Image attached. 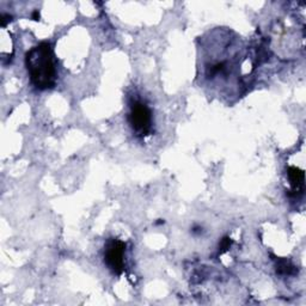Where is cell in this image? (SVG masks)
Listing matches in <instances>:
<instances>
[{
	"label": "cell",
	"instance_id": "1",
	"mask_svg": "<svg viewBox=\"0 0 306 306\" xmlns=\"http://www.w3.org/2000/svg\"><path fill=\"white\" fill-rule=\"evenodd\" d=\"M26 67L30 83L35 89L51 90L56 85L54 51L49 42H41L26 54Z\"/></svg>",
	"mask_w": 306,
	"mask_h": 306
},
{
	"label": "cell",
	"instance_id": "2",
	"mask_svg": "<svg viewBox=\"0 0 306 306\" xmlns=\"http://www.w3.org/2000/svg\"><path fill=\"white\" fill-rule=\"evenodd\" d=\"M128 123L135 135L140 138L147 137L152 132V111L147 104L141 101H134L129 108Z\"/></svg>",
	"mask_w": 306,
	"mask_h": 306
},
{
	"label": "cell",
	"instance_id": "3",
	"mask_svg": "<svg viewBox=\"0 0 306 306\" xmlns=\"http://www.w3.org/2000/svg\"><path fill=\"white\" fill-rule=\"evenodd\" d=\"M126 243L121 239L111 238L104 247V264L112 274L121 275L125 270L126 264Z\"/></svg>",
	"mask_w": 306,
	"mask_h": 306
},
{
	"label": "cell",
	"instance_id": "4",
	"mask_svg": "<svg viewBox=\"0 0 306 306\" xmlns=\"http://www.w3.org/2000/svg\"><path fill=\"white\" fill-rule=\"evenodd\" d=\"M287 175L289 184L292 187V192L294 193H303V188H304V180L305 173L302 169H298L296 167H289L287 169Z\"/></svg>",
	"mask_w": 306,
	"mask_h": 306
},
{
	"label": "cell",
	"instance_id": "5",
	"mask_svg": "<svg viewBox=\"0 0 306 306\" xmlns=\"http://www.w3.org/2000/svg\"><path fill=\"white\" fill-rule=\"evenodd\" d=\"M277 272L281 275H293L296 274V267L289 261L281 258L277 261Z\"/></svg>",
	"mask_w": 306,
	"mask_h": 306
},
{
	"label": "cell",
	"instance_id": "6",
	"mask_svg": "<svg viewBox=\"0 0 306 306\" xmlns=\"http://www.w3.org/2000/svg\"><path fill=\"white\" fill-rule=\"evenodd\" d=\"M231 243H232V241H231L230 238H224V239H223L222 245H220V248H222V249L225 251V250H227L228 248H230Z\"/></svg>",
	"mask_w": 306,
	"mask_h": 306
},
{
	"label": "cell",
	"instance_id": "7",
	"mask_svg": "<svg viewBox=\"0 0 306 306\" xmlns=\"http://www.w3.org/2000/svg\"><path fill=\"white\" fill-rule=\"evenodd\" d=\"M9 22H11V17L9 15H2L1 17V26L2 27H6V24L9 23Z\"/></svg>",
	"mask_w": 306,
	"mask_h": 306
},
{
	"label": "cell",
	"instance_id": "8",
	"mask_svg": "<svg viewBox=\"0 0 306 306\" xmlns=\"http://www.w3.org/2000/svg\"><path fill=\"white\" fill-rule=\"evenodd\" d=\"M32 17H34V19H35V21H37V19H38V18H40V15H38V12H37V11H36V12H35V13H34V16H32Z\"/></svg>",
	"mask_w": 306,
	"mask_h": 306
}]
</instances>
